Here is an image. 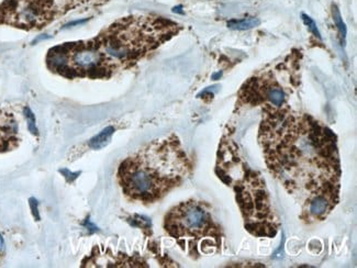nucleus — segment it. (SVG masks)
<instances>
[{"label": "nucleus", "mask_w": 357, "mask_h": 268, "mask_svg": "<svg viewBox=\"0 0 357 268\" xmlns=\"http://www.w3.org/2000/svg\"><path fill=\"white\" fill-rule=\"evenodd\" d=\"M30 206H31L32 211H33L34 218H36V221H39V212H38V202H36V199H30Z\"/></svg>", "instance_id": "14"}, {"label": "nucleus", "mask_w": 357, "mask_h": 268, "mask_svg": "<svg viewBox=\"0 0 357 268\" xmlns=\"http://www.w3.org/2000/svg\"><path fill=\"white\" fill-rule=\"evenodd\" d=\"M244 173L243 179L234 185V191L245 228L257 237H275L280 222L273 211L265 183L249 168H244Z\"/></svg>", "instance_id": "5"}, {"label": "nucleus", "mask_w": 357, "mask_h": 268, "mask_svg": "<svg viewBox=\"0 0 357 268\" xmlns=\"http://www.w3.org/2000/svg\"><path fill=\"white\" fill-rule=\"evenodd\" d=\"M164 228L171 237L199 240L206 237H217L219 229L210 207L202 201L189 200L174 207L166 214Z\"/></svg>", "instance_id": "6"}, {"label": "nucleus", "mask_w": 357, "mask_h": 268, "mask_svg": "<svg viewBox=\"0 0 357 268\" xmlns=\"http://www.w3.org/2000/svg\"><path fill=\"white\" fill-rule=\"evenodd\" d=\"M192 163L176 135L154 140L126 158L118 179L126 196L152 204L181 185L190 173Z\"/></svg>", "instance_id": "3"}, {"label": "nucleus", "mask_w": 357, "mask_h": 268, "mask_svg": "<svg viewBox=\"0 0 357 268\" xmlns=\"http://www.w3.org/2000/svg\"><path fill=\"white\" fill-rule=\"evenodd\" d=\"M259 142L269 170L303 204L317 193H339L337 139L326 126L287 108H266Z\"/></svg>", "instance_id": "1"}, {"label": "nucleus", "mask_w": 357, "mask_h": 268, "mask_svg": "<svg viewBox=\"0 0 357 268\" xmlns=\"http://www.w3.org/2000/svg\"><path fill=\"white\" fill-rule=\"evenodd\" d=\"M181 30V24L163 17H125L93 39L53 47L45 61L51 72L68 80H108L137 64Z\"/></svg>", "instance_id": "2"}, {"label": "nucleus", "mask_w": 357, "mask_h": 268, "mask_svg": "<svg viewBox=\"0 0 357 268\" xmlns=\"http://www.w3.org/2000/svg\"><path fill=\"white\" fill-rule=\"evenodd\" d=\"M303 21H305V24L308 26L309 30L312 32L314 36H318L319 39H321V34L319 32L318 28H317V24L310 17L307 16V15H303Z\"/></svg>", "instance_id": "13"}, {"label": "nucleus", "mask_w": 357, "mask_h": 268, "mask_svg": "<svg viewBox=\"0 0 357 268\" xmlns=\"http://www.w3.org/2000/svg\"><path fill=\"white\" fill-rule=\"evenodd\" d=\"M20 142L16 117L10 111L0 109V153L15 150Z\"/></svg>", "instance_id": "8"}, {"label": "nucleus", "mask_w": 357, "mask_h": 268, "mask_svg": "<svg viewBox=\"0 0 357 268\" xmlns=\"http://www.w3.org/2000/svg\"><path fill=\"white\" fill-rule=\"evenodd\" d=\"M24 114H26V120H28V128L30 130L31 133H33L34 135H38V129H36V120H34L33 114H32L30 109L26 108L24 109Z\"/></svg>", "instance_id": "12"}, {"label": "nucleus", "mask_w": 357, "mask_h": 268, "mask_svg": "<svg viewBox=\"0 0 357 268\" xmlns=\"http://www.w3.org/2000/svg\"><path fill=\"white\" fill-rule=\"evenodd\" d=\"M5 248V241H3V237L0 234V251H3Z\"/></svg>", "instance_id": "15"}, {"label": "nucleus", "mask_w": 357, "mask_h": 268, "mask_svg": "<svg viewBox=\"0 0 357 268\" xmlns=\"http://www.w3.org/2000/svg\"><path fill=\"white\" fill-rule=\"evenodd\" d=\"M114 133V128L112 126H108L106 129L102 130L98 135L93 137L89 141V145L93 150H101L106 147L109 143L112 142V135Z\"/></svg>", "instance_id": "9"}, {"label": "nucleus", "mask_w": 357, "mask_h": 268, "mask_svg": "<svg viewBox=\"0 0 357 268\" xmlns=\"http://www.w3.org/2000/svg\"><path fill=\"white\" fill-rule=\"evenodd\" d=\"M110 0H3L0 3V26L36 31L72 11L89 10Z\"/></svg>", "instance_id": "4"}, {"label": "nucleus", "mask_w": 357, "mask_h": 268, "mask_svg": "<svg viewBox=\"0 0 357 268\" xmlns=\"http://www.w3.org/2000/svg\"><path fill=\"white\" fill-rule=\"evenodd\" d=\"M333 18L334 22L339 29L340 38H341L342 43H345V38H347V27L342 20L341 13L337 10V7H333Z\"/></svg>", "instance_id": "11"}, {"label": "nucleus", "mask_w": 357, "mask_h": 268, "mask_svg": "<svg viewBox=\"0 0 357 268\" xmlns=\"http://www.w3.org/2000/svg\"><path fill=\"white\" fill-rule=\"evenodd\" d=\"M339 201V193H317L314 196L307 199L303 204V214L305 219L324 220L334 209Z\"/></svg>", "instance_id": "7"}, {"label": "nucleus", "mask_w": 357, "mask_h": 268, "mask_svg": "<svg viewBox=\"0 0 357 268\" xmlns=\"http://www.w3.org/2000/svg\"><path fill=\"white\" fill-rule=\"evenodd\" d=\"M261 24V21L257 18H244L242 20H231L228 22V27L233 30H248Z\"/></svg>", "instance_id": "10"}]
</instances>
